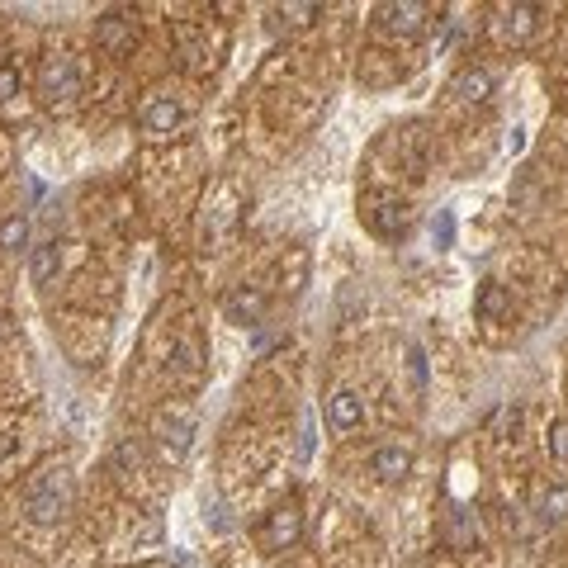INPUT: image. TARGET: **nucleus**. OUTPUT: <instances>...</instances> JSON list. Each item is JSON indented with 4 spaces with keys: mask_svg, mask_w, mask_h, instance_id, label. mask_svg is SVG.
<instances>
[{
    "mask_svg": "<svg viewBox=\"0 0 568 568\" xmlns=\"http://www.w3.org/2000/svg\"><path fill=\"white\" fill-rule=\"evenodd\" d=\"M270 313V294L261 284H232L228 299H223V318L237 327H261Z\"/></svg>",
    "mask_w": 568,
    "mask_h": 568,
    "instance_id": "nucleus-3",
    "label": "nucleus"
},
{
    "mask_svg": "<svg viewBox=\"0 0 568 568\" xmlns=\"http://www.w3.org/2000/svg\"><path fill=\"white\" fill-rule=\"evenodd\" d=\"M57 270H62V247H57V242H38V247L29 251V280L53 284Z\"/></svg>",
    "mask_w": 568,
    "mask_h": 568,
    "instance_id": "nucleus-15",
    "label": "nucleus"
},
{
    "mask_svg": "<svg viewBox=\"0 0 568 568\" xmlns=\"http://www.w3.org/2000/svg\"><path fill=\"white\" fill-rule=\"evenodd\" d=\"M445 540H450V550H474L479 545V521L469 507H450L445 516Z\"/></svg>",
    "mask_w": 568,
    "mask_h": 568,
    "instance_id": "nucleus-12",
    "label": "nucleus"
},
{
    "mask_svg": "<svg viewBox=\"0 0 568 568\" xmlns=\"http://www.w3.org/2000/svg\"><path fill=\"white\" fill-rule=\"evenodd\" d=\"M370 474L379 483H403L412 474V450L408 445H379L370 455Z\"/></svg>",
    "mask_w": 568,
    "mask_h": 568,
    "instance_id": "nucleus-9",
    "label": "nucleus"
},
{
    "mask_svg": "<svg viewBox=\"0 0 568 568\" xmlns=\"http://www.w3.org/2000/svg\"><path fill=\"white\" fill-rule=\"evenodd\" d=\"M521 147H526V133H521V128H516L512 138H507V152H521Z\"/></svg>",
    "mask_w": 568,
    "mask_h": 568,
    "instance_id": "nucleus-23",
    "label": "nucleus"
},
{
    "mask_svg": "<svg viewBox=\"0 0 568 568\" xmlns=\"http://www.w3.org/2000/svg\"><path fill=\"white\" fill-rule=\"evenodd\" d=\"M545 445H550V460L568 464V417H559V422L550 426V436H545Z\"/></svg>",
    "mask_w": 568,
    "mask_h": 568,
    "instance_id": "nucleus-20",
    "label": "nucleus"
},
{
    "mask_svg": "<svg viewBox=\"0 0 568 568\" xmlns=\"http://www.w3.org/2000/svg\"><path fill=\"white\" fill-rule=\"evenodd\" d=\"M261 540H266V550H294V545L303 540V507L299 502H280V507L266 516Z\"/></svg>",
    "mask_w": 568,
    "mask_h": 568,
    "instance_id": "nucleus-6",
    "label": "nucleus"
},
{
    "mask_svg": "<svg viewBox=\"0 0 568 568\" xmlns=\"http://www.w3.org/2000/svg\"><path fill=\"white\" fill-rule=\"evenodd\" d=\"M34 86H38V100L48 109H71L76 95H81V71H76L71 57H43Z\"/></svg>",
    "mask_w": 568,
    "mask_h": 568,
    "instance_id": "nucleus-2",
    "label": "nucleus"
},
{
    "mask_svg": "<svg viewBox=\"0 0 568 568\" xmlns=\"http://www.w3.org/2000/svg\"><path fill=\"white\" fill-rule=\"evenodd\" d=\"M431 237H436V242H441V247H450V242H455V213H436V218H431Z\"/></svg>",
    "mask_w": 568,
    "mask_h": 568,
    "instance_id": "nucleus-21",
    "label": "nucleus"
},
{
    "mask_svg": "<svg viewBox=\"0 0 568 568\" xmlns=\"http://www.w3.org/2000/svg\"><path fill=\"white\" fill-rule=\"evenodd\" d=\"M19 247H29V218H24V213H15V218H5V223H0V251H10V256H15Z\"/></svg>",
    "mask_w": 568,
    "mask_h": 568,
    "instance_id": "nucleus-19",
    "label": "nucleus"
},
{
    "mask_svg": "<svg viewBox=\"0 0 568 568\" xmlns=\"http://www.w3.org/2000/svg\"><path fill=\"white\" fill-rule=\"evenodd\" d=\"M507 308H512V294H507L497 280H483L479 299H474V313H479L483 322H497V318H507Z\"/></svg>",
    "mask_w": 568,
    "mask_h": 568,
    "instance_id": "nucleus-16",
    "label": "nucleus"
},
{
    "mask_svg": "<svg viewBox=\"0 0 568 568\" xmlns=\"http://www.w3.org/2000/svg\"><path fill=\"white\" fill-rule=\"evenodd\" d=\"M327 422H332V431H355L365 422V398L355 389H337L327 398Z\"/></svg>",
    "mask_w": 568,
    "mask_h": 568,
    "instance_id": "nucleus-11",
    "label": "nucleus"
},
{
    "mask_svg": "<svg viewBox=\"0 0 568 568\" xmlns=\"http://www.w3.org/2000/svg\"><path fill=\"white\" fill-rule=\"evenodd\" d=\"M450 90H455L460 105H488V100H493V71L488 67H464L460 76L450 81Z\"/></svg>",
    "mask_w": 568,
    "mask_h": 568,
    "instance_id": "nucleus-10",
    "label": "nucleus"
},
{
    "mask_svg": "<svg viewBox=\"0 0 568 568\" xmlns=\"http://www.w3.org/2000/svg\"><path fill=\"white\" fill-rule=\"evenodd\" d=\"M374 15H379V29H384V34L417 38L426 29V19H431V5H422V0H389V5H379Z\"/></svg>",
    "mask_w": 568,
    "mask_h": 568,
    "instance_id": "nucleus-4",
    "label": "nucleus"
},
{
    "mask_svg": "<svg viewBox=\"0 0 568 568\" xmlns=\"http://www.w3.org/2000/svg\"><path fill=\"white\" fill-rule=\"evenodd\" d=\"M190 436H195V422H185V417H176V422H161L157 426L161 455H166V460H185V455H190Z\"/></svg>",
    "mask_w": 568,
    "mask_h": 568,
    "instance_id": "nucleus-13",
    "label": "nucleus"
},
{
    "mask_svg": "<svg viewBox=\"0 0 568 568\" xmlns=\"http://www.w3.org/2000/svg\"><path fill=\"white\" fill-rule=\"evenodd\" d=\"M15 95H19V67L15 62H0V105L15 100Z\"/></svg>",
    "mask_w": 568,
    "mask_h": 568,
    "instance_id": "nucleus-22",
    "label": "nucleus"
},
{
    "mask_svg": "<svg viewBox=\"0 0 568 568\" xmlns=\"http://www.w3.org/2000/svg\"><path fill=\"white\" fill-rule=\"evenodd\" d=\"M171 370H176L180 379H195V374L204 370V351H199L195 337H176V341H171Z\"/></svg>",
    "mask_w": 568,
    "mask_h": 568,
    "instance_id": "nucleus-17",
    "label": "nucleus"
},
{
    "mask_svg": "<svg viewBox=\"0 0 568 568\" xmlns=\"http://www.w3.org/2000/svg\"><path fill=\"white\" fill-rule=\"evenodd\" d=\"M71 507V479L67 469H43L34 483H29V493H24V516L34 521V526H57Z\"/></svg>",
    "mask_w": 568,
    "mask_h": 568,
    "instance_id": "nucleus-1",
    "label": "nucleus"
},
{
    "mask_svg": "<svg viewBox=\"0 0 568 568\" xmlns=\"http://www.w3.org/2000/svg\"><path fill=\"white\" fill-rule=\"evenodd\" d=\"M370 223H374V232H403L408 228V204L403 199H379V209L370 213Z\"/></svg>",
    "mask_w": 568,
    "mask_h": 568,
    "instance_id": "nucleus-18",
    "label": "nucleus"
},
{
    "mask_svg": "<svg viewBox=\"0 0 568 568\" xmlns=\"http://www.w3.org/2000/svg\"><path fill=\"white\" fill-rule=\"evenodd\" d=\"M95 43L105 48L109 57H119V53H128L133 43H138V19L133 15H124V10H109L100 24H95Z\"/></svg>",
    "mask_w": 568,
    "mask_h": 568,
    "instance_id": "nucleus-7",
    "label": "nucleus"
},
{
    "mask_svg": "<svg viewBox=\"0 0 568 568\" xmlns=\"http://www.w3.org/2000/svg\"><path fill=\"white\" fill-rule=\"evenodd\" d=\"M535 521L540 526H564L568 521V483H554L535 497Z\"/></svg>",
    "mask_w": 568,
    "mask_h": 568,
    "instance_id": "nucleus-14",
    "label": "nucleus"
},
{
    "mask_svg": "<svg viewBox=\"0 0 568 568\" xmlns=\"http://www.w3.org/2000/svg\"><path fill=\"white\" fill-rule=\"evenodd\" d=\"M138 124L152 133V138H166V133H176L185 124V105H180L176 95H166V90H152L138 109Z\"/></svg>",
    "mask_w": 568,
    "mask_h": 568,
    "instance_id": "nucleus-5",
    "label": "nucleus"
},
{
    "mask_svg": "<svg viewBox=\"0 0 568 568\" xmlns=\"http://www.w3.org/2000/svg\"><path fill=\"white\" fill-rule=\"evenodd\" d=\"M540 29V5H502L497 10V34L507 43H531Z\"/></svg>",
    "mask_w": 568,
    "mask_h": 568,
    "instance_id": "nucleus-8",
    "label": "nucleus"
}]
</instances>
